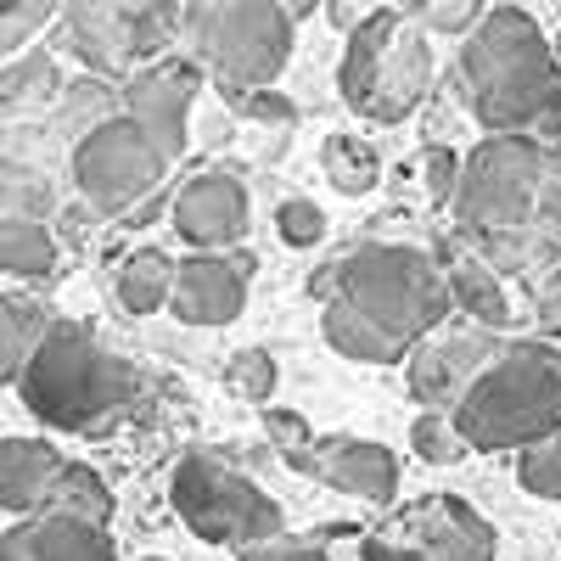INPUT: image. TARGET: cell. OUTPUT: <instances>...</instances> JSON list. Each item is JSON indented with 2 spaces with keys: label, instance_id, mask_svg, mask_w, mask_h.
<instances>
[{
  "label": "cell",
  "instance_id": "cell-22",
  "mask_svg": "<svg viewBox=\"0 0 561 561\" xmlns=\"http://www.w3.org/2000/svg\"><path fill=\"white\" fill-rule=\"evenodd\" d=\"M45 325H51V314H45L34 298L0 293V388L23 382V370H28L39 337H45Z\"/></svg>",
  "mask_w": 561,
  "mask_h": 561
},
{
  "label": "cell",
  "instance_id": "cell-40",
  "mask_svg": "<svg viewBox=\"0 0 561 561\" xmlns=\"http://www.w3.org/2000/svg\"><path fill=\"white\" fill-rule=\"evenodd\" d=\"M556 62H561V34H556Z\"/></svg>",
  "mask_w": 561,
  "mask_h": 561
},
{
  "label": "cell",
  "instance_id": "cell-2",
  "mask_svg": "<svg viewBox=\"0 0 561 561\" xmlns=\"http://www.w3.org/2000/svg\"><path fill=\"white\" fill-rule=\"evenodd\" d=\"M449 415L466 449H534L561 438V348L545 337L500 343L489 370Z\"/></svg>",
  "mask_w": 561,
  "mask_h": 561
},
{
  "label": "cell",
  "instance_id": "cell-24",
  "mask_svg": "<svg viewBox=\"0 0 561 561\" xmlns=\"http://www.w3.org/2000/svg\"><path fill=\"white\" fill-rule=\"evenodd\" d=\"M320 325H325V343H332L343 359H359V365H399V359H410L393 337H382L377 325L359 320V314H348L343 304H325Z\"/></svg>",
  "mask_w": 561,
  "mask_h": 561
},
{
  "label": "cell",
  "instance_id": "cell-14",
  "mask_svg": "<svg viewBox=\"0 0 561 561\" xmlns=\"http://www.w3.org/2000/svg\"><path fill=\"white\" fill-rule=\"evenodd\" d=\"M293 472H309V478H320L325 489L354 494V500H370V505H382V500L399 494V460H393V449H382L377 438H314V444L293 460Z\"/></svg>",
  "mask_w": 561,
  "mask_h": 561
},
{
  "label": "cell",
  "instance_id": "cell-15",
  "mask_svg": "<svg viewBox=\"0 0 561 561\" xmlns=\"http://www.w3.org/2000/svg\"><path fill=\"white\" fill-rule=\"evenodd\" d=\"M0 561H113V539L73 517H23L0 534Z\"/></svg>",
  "mask_w": 561,
  "mask_h": 561
},
{
  "label": "cell",
  "instance_id": "cell-13",
  "mask_svg": "<svg viewBox=\"0 0 561 561\" xmlns=\"http://www.w3.org/2000/svg\"><path fill=\"white\" fill-rule=\"evenodd\" d=\"M174 230L197 253H237V242L248 237V185L237 174H197L180 185V197L169 203Z\"/></svg>",
  "mask_w": 561,
  "mask_h": 561
},
{
  "label": "cell",
  "instance_id": "cell-26",
  "mask_svg": "<svg viewBox=\"0 0 561 561\" xmlns=\"http://www.w3.org/2000/svg\"><path fill=\"white\" fill-rule=\"evenodd\" d=\"M320 169H325V180H332L343 197H365L370 185L382 180V158L370 152V140H359V135H325Z\"/></svg>",
  "mask_w": 561,
  "mask_h": 561
},
{
  "label": "cell",
  "instance_id": "cell-33",
  "mask_svg": "<svg viewBox=\"0 0 561 561\" xmlns=\"http://www.w3.org/2000/svg\"><path fill=\"white\" fill-rule=\"evenodd\" d=\"M45 23H51V7H45V0H28V7H0V62L18 57L28 45V34L45 28Z\"/></svg>",
  "mask_w": 561,
  "mask_h": 561
},
{
  "label": "cell",
  "instance_id": "cell-18",
  "mask_svg": "<svg viewBox=\"0 0 561 561\" xmlns=\"http://www.w3.org/2000/svg\"><path fill=\"white\" fill-rule=\"evenodd\" d=\"M404 28V12L393 7H370V18L348 34V51H343V68H337V90L354 113H370V96H377V79H382V62L393 51V39Z\"/></svg>",
  "mask_w": 561,
  "mask_h": 561
},
{
  "label": "cell",
  "instance_id": "cell-29",
  "mask_svg": "<svg viewBox=\"0 0 561 561\" xmlns=\"http://www.w3.org/2000/svg\"><path fill=\"white\" fill-rule=\"evenodd\" d=\"M225 388L253 399V404H270V393H275V359L264 348H242L237 359L225 365Z\"/></svg>",
  "mask_w": 561,
  "mask_h": 561
},
{
  "label": "cell",
  "instance_id": "cell-11",
  "mask_svg": "<svg viewBox=\"0 0 561 561\" xmlns=\"http://www.w3.org/2000/svg\"><path fill=\"white\" fill-rule=\"evenodd\" d=\"M494 354H500V343H494L489 332L427 337L421 348H410V359H404L410 399H415V404H427V410H438V415H449V410L466 399V388H472L483 370H489Z\"/></svg>",
  "mask_w": 561,
  "mask_h": 561
},
{
  "label": "cell",
  "instance_id": "cell-37",
  "mask_svg": "<svg viewBox=\"0 0 561 561\" xmlns=\"http://www.w3.org/2000/svg\"><path fill=\"white\" fill-rule=\"evenodd\" d=\"M534 320H539L545 343H556V337H561V264H556V270H545V275L534 280Z\"/></svg>",
  "mask_w": 561,
  "mask_h": 561
},
{
  "label": "cell",
  "instance_id": "cell-35",
  "mask_svg": "<svg viewBox=\"0 0 561 561\" xmlns=\"http://www.w3.org/2000/svg\"><path fill=\"white\" fill-rule=\"evenodd\" d=\"M415 18L427 28H438V34H466L472 39V28L483 23V7H472V0H433V7H421Z\"/></svg>",
  "mask_w": 561,
  "mask_h": 561
},
{
  "label": "cell",
  "instance_id": "cell-1",
  "mask_svg": "<svg viewBox=\"0 0 561 561\" xmlns=\"http://www.w3.org/2000/svg\"><path fill=\"white\" fill-rule=\"evenodd\" d=\"M455 84L489 135H523L539 147L561 140V62L539 23L517 7H494L460 45Z\"/></svg>",
  "mask_w": 561,
  "mask_h": 561
},
{
  "label": "cell",
  "instance_id": "cell-36",
  "mask_svg": "<svg viewBox=\"0 0 561 561\" xmlns=\"http://www.w3.org/2000/svg\"><path fill=\"white\" fill-rule=\"evenodd\" d=\"M264 433L280 444V460H287V466L314 444V433L304 427V415H293V410H264Z\"/></svg>",
  "mask_w": 561,
  "mask_h": 561
},
{
  "label": "cell",
  "instance_id": "cell-19",
  "mask_svg": "<svg viewBox=\"0 0 561 561\" xmlns=\"http://www.w3.org/2000/svg\"><path fill=\"white\" fill-rule=\"evenodd\" d=\"M62 455L45 438H0V511H18V517H39L45 494H51Z\"/></svg>",
  "mask_w": 561,
  "mask_h": 561
},
{
  "label": "cell",
  "instance_id": "cell-7",
  "mask_svg": "<svg viewBox=\"0 0 561 561\" xmlns=\"http://www.w3.org/2000/svg\"><path fill=\"white\" fill-rule=\"evenodd\" d=\"M169 500H174V517L203 545H230L242 556L253 545L280 539V505L248 472H237L230 460L208 449L180 455L174 478H169Z\"/></svg>",
  "mask_w": 561,
  "mask_h": 561
},
{
  "label": "cell",
  "instance_id": "cell-32",
  "mask_svg": "<svg viewBox=\"0 0 561 561\" xmlns=\"http://www.w3.org/2000/svg\"><path fill=\"white\" fill-rule=\"evenodd\" d=\"M225 107L237 118H259V124H298V107L280 90H225Z\"/></svg>",
  "mask_w": 561,
  "mask_h": 561
},
{
  "label": "cell",
  "instance_id": "cell-31",
  "mask_svg": "<svg viewBox=\"0 0 561 561\" xmlns=\"http://www.w3.org/2000/svg\"><path fill=\"white\" fill-rule=\"evenodd\" d=\"M275 237L287 242V248H314V242L325 237V214H320L314 203H304V197L280 203V208H275Z\"/></svg>",
  "mask_w": 561,
  "mask_h": 561
},
{
  "label": "cell",
  "instance_id": "cell-6",
  "mask_svg": "<svg viewBox=\"0 0 561 561\" xmlns=\"http://www.w3.org/2000/svg\"><path fill=\"white\" fill-rule=\"evenodd\" d=\"M539 174L545 147L523 135H483L460 163L455 185V219L466 242L511 237V230L539 225Z\"/></svg>",
  "mask_w": 561,
  "mask_h": 561
},
{
  "label": "cell",
  "instance_id": "cell-38",
  "mask_svg": "<svg viewBox=\"0 0 561 561\" xmlns=\"http://www.w3.org/2000/svg\"><path fill=\"white\" fill-rule=\"evenodd\" d=\"M421 180H427V197H433V203H455L460 158H455L449 147H433V152H427V169H421Z\"/></svg>",
  "mask_w": 561,
  "mask_h": 561
},
{
  "label": "cell",
  "instance_id": "cell-16",
  "mask_svg": "<svg viewBox=\"0 0 561 561\" xmlns=\"http://www.w3.org/2000/svg\"><path fill=\"white\" fill-rule=\"evenodd\" d=\"M427 84H433V45H427V34L415 28V18H404L393 51H388V62H382L377 96H370V113H365V118H377V124L410 118V113L421 107V96H427Z\"/></svg>",
  "mask_w": 561,
  "mask_h": 561
},
{
  "label": "cell",
  "instance_id": "cell-23",
  "mask_svg": "<svg viewBox=\"0 0 561 561\" xmlns=\"http://www.w3.org/2000/svg\"><path fill=\"white\" fill-rule=\"evenodd\" d=\"M174 259L158 253V248H140L118 264V304L129 314H158L169 298H174Z\"/></svg>",
  "mask_w": 561,
  "mask_h": 561
},
{
  "label": "cell",
  "instance_id": "cell-28",
  "mask_svg": "<svg viewBox=\"0 0 561 561\" xmlns=\"http://www.w3.org/2000/svg\"><path fill=\"white\" fill-rule=\"evenodd\" d=\"M410 444H415L421 460H433V466H449L460 455H472V449H466V438H460V427H455V415H438V410H421L415 415Z\"/></svg>",
  "mask_w": 561,
  "mask_h": 561
},
{
  "label": "cell",
  "instance_id": "cell-17",
  "mask_svg": "<svg viewBox=\"0 0 561 561\" xmlns=\"http://www.w3.org/2000/svg\"><path fill=\"white\" fill-rule=\"evenodd\" d=\"M68 39L90 73H124L135 62V28H129V7L113 0H79L68 7Z\"/></svg>",
  "mask_w": 561,
  "mask_h": 561
},
{
  "label": "cell",
  "instance_id": "cell-21",
  "mask_svg": "<svg viewBox=\"0 0 561 561\" xmlns=\"http://www.w3.org/2000/svg\"><path fill=\"white\" fill-rule=\"evenodd\" d=\"M39 517H73V523H90V528H107L113 517V489L102 483V472H90L84 460H68L51 494H45Z\"/></svg>",
  "mask_w": 561,
  "mask_h": 561
},
{
  "label": "cell",
  "instance_id": "cell-20",
  "mask_svg": "<svg viewBox=\"0 0 561 561\" xmlns=\"http://www.w3.org/2000/svg\"><path fill=\"white\" fill-rule=\"evenodd\" d=\"M444 275H449V298L460 304V314H472V320H478V332H505V325H511L505 280H500L472 248L455 253V259L444 264Z\"/></svg>",
  "mask_w": 561,
  "mask_h": 561
},
{
  "label": "cell",
  "instance_id": "cell-5",
  "mask_svg": "<svg viewBox=\"0 0 561 561\" xmlns=\"http://www.w3.org/2000/svg\"><path fill=\"white\" fill-rule=\"evenodd\" d=\"M180 34L225 90H270L293 57V18L275 0H197L180 12Z\"/></svg>",
  "mask_w": 561,
  "mask_h": 561
},
{
  "label": "cell",
  "instance_id": "cell-8",
  "mask_svg": "<svg viewBox=\"0 0 561 561\" xmlns=\"http://www.w3.org/2000/svg\"><path fill=\"white\" fill-rule=\"evenodd\" d=\"M163 174H169V158L147 140V129H135L124 113L90 124L73 140V180H79L84 203L102 208V214L129 219L135 208H147L152 192L163 185Z\"/></svg>",
  "mask_w": 561,
  "mask_h": 561
},
{
  "label": "cell",
  "instance_id": "cell-3",
  "mask_svg": "<svg viewBox=\"0 0 561 561\" xmlns=\"http://www.w3.org/2000/svg\"><path fill=\"white\" fill-rule=\"evenodd\" d=\"M23 404L34 421L57 433H96L113 415H124V404L135 399V370L129 359H118L90 325L79 320H51L45 337L18 382Z\"/></svg>",
  "mask_w": 561,
  "mask_h": 561
},
{
  "label": "cell",
  "instance_id": "cell-9",
  "mask_svg": "<svg viewBox=\"0 0 561 561\" xmlns=\"http://www.w3.org/2000/svg\"><path fill=\"white\" fill-rule=\"evenodd\" d=\"M365 561H494V528L455 494H427L404 517L377 528L365 545Z\"/></svg>",
  "mask_w": 561,
  "mask_h": 561
},
{
  "label": "cell",
  "instance_id": "cell-27",
  "mask_svg": "<svg viewBox=\"0 0 561 561\" xmlns=\"http://www.w3.org/2000/svg\"><path fill=\"white\" fill-rule=\"evenodd\" d=\"M57 90H62L57 62L45 51H28V57H18L7 73H0V118L18 113V107H34V102H51Z\"/></svg>",
  "mask_w": 561,
  "mask_h": 561
},
{
  "label": "cell",
  "instance_id": "cell-30",
  "mask_svg": "<svg viewBox=\"0 0 561 561\" xmlns=\"http://www.w3.org/2000/svg\"><path fill=\"white\" fill-rule=\"evenodd\" d=\"M517 478H523L528 494L561 500V438H545V444L523 449V455H517Z\"/></svg>",
  "mask_w": 561,
  "mask_h": 561
},
{
  "label": "cell",
  "instance_id": "cell-4",
  "mask_svg": "<svg viewBox=\"0 0 561 561\" xmlns=\"http://www.w3.org/2000/svg\"><path fill=\"white\" fill-rule=\"evenodd\" d=\"M348 314L370 320L382 337H393L404 354L421 348L449 314V275L433 253L404 248V242H370L354 248L337 270H332V298Z\"/></svg>",
  "mask_w": 561,
  "mask_h": 561
},
{
  "label": "cell",
  "instance_id": "cell-39",
  "mask_svg": "<svg viewBox=\"0 0 561 561\" xmlns=\"http://www.w3.org/2000/svg\"><path fill=\"white\" fill-rule=\"evenodd\" d=\"M237 561H332V556H325V545H314V539H270V545L242 550Z\"/></svg>",
  "mask_w": 561,
  "mask_h": 561
},
{
  "label": "cell",
  "instance_id": "cell-12",
  "mask_svg": "<svg viewBox=\"0 0 561 561\" xmlns=\"http://www.w3.org/2000/svg\"><path fill=\"white\" fill-rule=\"evenodd\" d=\"M253 253L237 248V253H192L180 259L174 270V298L169 309L185 320V325H225L248 309V287H253Z\"/></svg>",
  "mask_w": 561,
  "mask_h": 561
},
{
  "label": "cell",
  "instance_id": "cell-25",
  "mask_svg": "<svg viewBox=\"0 0 561 561\" xmlns=\"http://www.w3.org/2000/svg\"><path fill=\"white\" fill-rule=\"evenodd\" d=\"M0 270L18 280H45L57 270V242L39 219H0Z\"/></svg>",
  "mask_w": 561,
  "mask_h": 561
},
{
  "label": "cell",
  "instance_id": "cell-34",
  "mask_svg": "<svg viewBox=\"0 0 561 561\" xmlns=\"http://www.w3.org/2000/svg\"><path fill=\"white\" fill-rule=\"evenodd\" d=\"M539 230L561 248V140L545 147V174H539Z\"/></svg>",
  "mask_w": 561,
  "mask_h": 561
},
{
  "label": "cell",
  "instance_id": "cell-10",
  "mask_svg": "<svg viewBox=\"0 0 561 561\" xmlns=\"http://www.w3.org/2000/svg\"><path fill=\"white\" fill-rule=\"evenodd\" d=\"M197 90H203V68L192 57H163L124 84V118L147 129V140L174 163L185 152V113H192Z\"/></svg>",
  "mask_w": 561,
  "mask_h": 561
}]
</instances>
